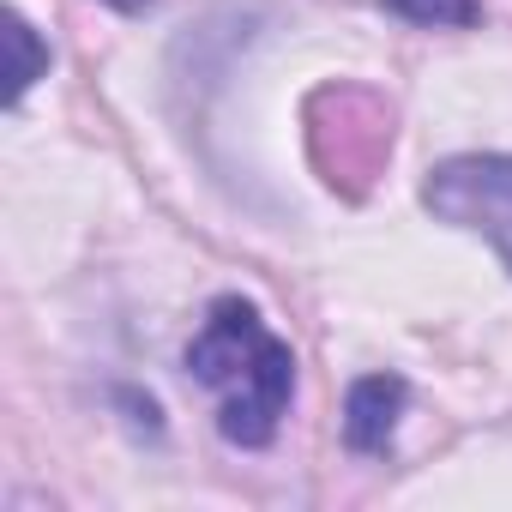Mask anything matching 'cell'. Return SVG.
<instances>
[{
    "label": "cell",
    "instance_id": "obj_1",
    "mask_svg": "<svg viewBox=\"0 0 512 512\" xmlns=\"http://www.w3.org/2000/svg\"><path fill=\"white\" fill-rule=\"evenodd\" d=\"M422 205L440 223L482 235L512 272V157L506 151H464L434 163L422 181Z\"/></svg>",
    "mask_w": 512,
    "mask_h": 512
},
{
    "label": "cell",
    "instance_id": "obj_2",
    "mask_svg": "<svg viewBox=\"0 0 512 512\" xmlns=\"http://www.w3.org/2000/svg\"><path fill=\"white\" fill-rule=\"evenodd\" d=\"M290 392H296V356L284 338H266V350L253 356V368L223 392V410H217V434L229 446H272L284 410H290Z\"/></svg>",
    "mask_w": 512,
    "mask_h": 512
},
{
    "label": "cell",
    "instance_id": "obj_3",
    "mask_svg": "<svg viewBox=\"0 0 512 512\" xmlns=\"http://www.w3.org/2000/svg\"><path fill=\"white\" fill-rule=\"evenodd\" d=\"M266 338H272V332H266L260 308L241 302V296H217L211 314H205V326H199V338L187 344V374H193L199 386L229 392V386L253 368V356L266 350Z\"/></svg>",
    "mask_w": 512,
    "mask_h": 512
},
{
    "label": "cell",
    "instance_id": "obj_4",
    "mask_svg": "<svg viewBox=\"0 0 512 512\" xmlns=\"http://www.w3.org/2000/svg\"><path fill=\"white\" fill-rule=\"evenodd\" d=\"M404 398H410V386L398 374H362L350 386V398H344V440H350V452H368V458L386 452L392 434H398Z\"/></svg>",
    "mask_w": 512,
    "mask_h": 512
},
{
    "label": "cell",
    "instance_id": "obj_5",
    "mask_svg": "<svg viewBox=\"0 0 512 512\" xmlns=\"http://www.w3.org/2000/svg\"><path fill=\"white\" fill-rule=\"evenodd\" d=\"M7 49H13V67H7V103L19 109L25 103V91L43 79V67H49V49L37 43V31L25 25V13H7Z\"/></svg>",
    "mask_w": 512,
    "mask_h": 512
},
{
    "label": "cell",
    "instance_id": "obj_6",
    "mask_svg": "<svg viewBox=\"0 0 512 512\" xmlns=\"http://www.w3.org/2000/svg\"><path fill=\"white\" fill-rule=\"evenodd\" d=\"M380 13L404 19V25H422V31H464L482 19L476 0H380Z\"/></svg>",
    "mask_w": 512,
    "mask_h": 512
},
{
    "label": "cell",
    "instance_id": "obj_7",
    "mask_svg": "<svg viewBox=\"0 0 512 512\" xmlns=\"http://www.w3.org/2000/svg\"><path fill=\"white\" fill-rule=\"evenodd\" d=\"M103 7H115V13H145L151 0H103Z\"/></svg>",
    "mask_w": 512,
    "mask_h": 512
}]
</instances>
